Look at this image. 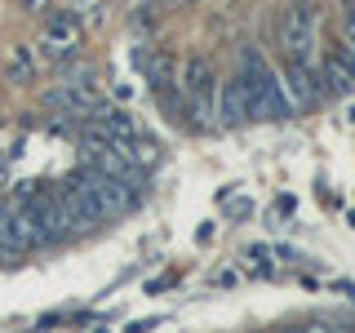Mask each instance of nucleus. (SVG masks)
Instances as JSON below:
<instances>
[{
	"mask_svg": "<svg viewBox=\"0 0 355 333\" xmlns=\"http://www.w3.org/2000/svg\"><path fill=\"white\" fill-rule=\"evenodd\" d=\"M236 76L244 85V98H249V120L271 125V120H293L297 116L284 98L280 71L271 67V58H266L258 44H240L236 49Z\"/></svg>",
	"mask_w": 355,
	"mask_h": 333,
	"instance_id": "obj_1",
	"label": "nucleus"
},
{
	"mask_svg": "<svg viewBox=\"0 0 355 333\" xmlns=\"http://www.w3.org/2000/svg\"><path fill=\"white\" fill-rule=\"evenodd\" d=\"M178 89H182V103H187V129H209V125H214V94H218V80H214V71H209L205 58H187V62H182Z\"/></svg>",
	"mask_w": 355,
	"mask_h": 333,
	"instance_id": "obj_2",
	"label": "nucleus"
},
{
	"mask_svg": "<svg viewBox=\"0 0 355 333\" xmlns=\"http://www.w3.org/2000/svg\"><path fill=\"white\" fill-rule=\"evenodd\" d=\"M18 205H22V214L31 218V227H36V244L71 240V227H67L58 191H44V187L31 182V187H22V191H18Z\"/></svg>",
	"mask_w": 355,
	"mask_h": 333,
	"instance_id": "obj_3",
	"label": "nucleus"
},
{
	"mask_svg": "<svg viewBox=\"0 0 355 333\" xmlns=\"http://www.w3.org/2000/svg\"><path fill=\"white\" fill-rule=\"evenodd\" d=\"M280 49L284 58L315 62V5L311 0H293L280 18Z\"/></svg>",
	"mask_w": 355,
	"mask_h": 333,
	"instance_id": "obj_4",
	"label": "nucleus"
},
{
	"mask_svg": "<svg viewBox=\"0 0 355 333\" xmlns=\"http://www.w3.org/2000/svg\"><path fill=\"white\" fill-rule=\"evenodd\" d=\"M80 40H85V22L76 9H49V18H44V31H40V53L53 62L71 58V53H80Z\"/></svg>",
	"mask_w": 355,
	"mask_h": 333,
	"instance_id": "obj_5",
	"label": "nucleus"
},
{
	"mask_svg": "<svg viewBox=\"0 0 355 333\" xmlns=\"http://www.w3.org/2000/svg\"><path fill=\"white\" fill-rule=\"evenodd\" d=\"M280 85H284V98L293 111H311L324 103V80H320V67L315 62H297V58H284V71H280Z\"/></svg>",
	"mask_w": 355,
	"mask_h": 333,
	"instance_id": "obj_6",
	"label": "nucleus"
},
{
	"mask_svg": "<svg viewBox=\"0 0 355 333\" xmlns=\"http://www.w3.org/2000/svg\"><path fill=\"white\" fill-rule=\"evenodd\" d=\"M85 182H89V191H94L98 200V209H103V218H125L133 205H138V191H129L120 178H111V173H98V169H85Z\"/></svg>",
	"mask_w": 355,
	"mask_h": 333,
	"instance_id": "obj_7",
	"label": "nucleus"
},
{
	"mask_svg": "<svg viewBox=\"0 0 355 333\" xmlns=\"http://www.w3.org/2000/svg\"><path fill=\"white\" fill-rule=\"evenodd\" d=\"M214 125H222V129L249 125V98H244V85H240L236 71H231L227 80H218V94H214Z\"/></svg>",
	"mask_w": 355,
	"mask_h": 333,
	"instance_id": "obj_8",
	"label": "nucleus"
},
{
	"mask_svg": "<svg viewBox=\"0 0 355 333\" xmlns=\"http://www.w3.org/2000/svg\"><path fill=\"white\" fill-rule=\"evenodd\" d=\"M320 80H324L329 98H351L355 94V67L342 58V49H333L324 62H320Z\"/></svg>",
	"mask_w": 355,
	"mask_h": 333,
	"instance_id": "obj_9",
	"label": "nucleus"
},
{
	"mask_svg": "<svg viewBox=\"0 0 355 333\" xmlns=\"http://www.w3.org/2000/svg\"><path fill=\"white\" fill-rule=\"evenodd\" d=\"M89 120H98V125H103L107 133H120V138H133V133H138L142 125L138 120H133V111H125V107H94L89 111Z\"/></svg>",
	"mask_w": 355,
	"mask_h": 333,
	"instance_id": "obj_10",
	"label": "nucleus"
},
{
	"mask_svg": "<svg viewBox=\"0 0 355 333\" xmlns=\"http://www.w3.org/2000/svg\"><path fill=\"white\" fill-rule=\"evenodd\" d=\"M36 67H40V58L31 53V44H18L14 53H9V85H31L36 80Z\"/></svg>",
	"mask_w": 355,
	"mask_h": 333,
	"instance_id": "obj_11",
	"label": "nucleus"
},
{
	"mask_svg": "<svg viewBox=\"0 0 355 333\" xmlns=\"http://www.w3.org/2000/svg\"><path fill=\"white\" fill-rule=\"evenodd\" d=\"M227 218H231V222H244V218H253V200H249V196H236V200H227Z\"/></svg>",
	"mask_w": 355,
	"mask_h": 333,
	"instance_id": "obj_12",
	"label": "nucleus"
},
{
	"mask_svg": "<svg viewBox=\"0 0 355 333\" xmlns=\"http://www.w3.org/2000/svg\"><path fill=\"white\" fill-rule=\"evenodd\" d=\"M22 9H27V14H49L53 0H22Z\"/></svg>",
	"mask_w": 355,
	"mask_h": 333,
	"instance_id": "obj_13",
	"label": "nucleus"
},
{
	"mask_svg": "<svg viewBox=\"0 0 355 333\" xmlns=\"http://www.w3.org/2000/svg\"><path fill=\"white\" fill-rule=\"evenodd\" d=\"M249 258H253V262H266V258H271V249H266V244H253Z\"/></svg>",
	"mask_w": 355,
	"mask_h": 333,
	"instance_id": "obj_14",
	"label": "nucleus"
},
{
	"mask_svg": "<svg viewBox=\"0 0 355 333\" xmlns=\"http://www.w3.org/2000/svg\"><path fill=\"white\" fill-rule=\"evenodd\" d=\"M347 125H355V107H347Z\"/></svg>",
	"mask_w": 355,
	"mask_h": 333,
	"instance_id": "obj_15",
	"label": "nucleus"
},
{
	"mask_svg": "<svg viewBox=\"0 0 355 333\" xmlns=\"http://www.w3.org/2000/svg\"><path fill=\"white\" fill-rule=\"evenodd\" d=\"M347 222H351V227H355V209H351V214H347Z\"/></svg>",
	"mask_w": 355,
	"mask_h": 333,
	"instance_id": "obj_16",
	"label": "nucleus"
}]
</instances>
